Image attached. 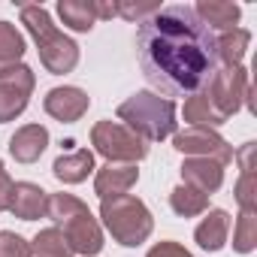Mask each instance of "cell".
<instances>
[{"label": "cell", "instance_id": "8", "mask_svg": "<svg viewBox=\"0 0 257 257\" xmlns=\"http://www.w3.org/2000/svg\"><path fill=\"white\" fill-rule=\"evenodd\" d=\"M173 149L188 155V158H215L221 167H227L230 161H236L233 149L227 146L224 137H218L209 127H185L173 137Z\"/></svg>", "mask_w": 257, "mask_h": 257}, {"label": "cell", "instance_id": "3", "mask_svg": "<svg viewBox=\"0 0 257 257\" xmlns=\"http://www.w3.org/2000/svg\"><path fill=\"white\" fill-rule=\"evenodd\" d=\"M118 118L127 121V131H134L146 143H161L176 134V103L152 91H140L124 100L118 106Z\"/></svg>", "mask_w": 257, "mask_h": 257}, {"label": "cell", "instance_id": "1", "mask_svg": "<svg viewBox=\"0 0 257 257\" xmlns=\"http://www.w3.org/2000/svg\"><path fill=\"white\" fill-rule=\"evenodd\" d=\"M137 52L146 82L170 97H194L218 73L215 34L185 4L146 19L137 31Z\"/></svg>", "mask_w": 257, "mask_h": 257}, {"label": "cell", "instance_id": "25", "mask_svg": "<svg viewBox=\"0 0 257 257\" xmlns=\"http://www.w3.org/2000/svg\"><path fill=\"white\" fill-rule=\"evenodd\" d=\"M236 200H239L242 212H257V179H254V170H242L239 185H236Z\"/></svg>", "mask_w": 257, "mask_h": 257}, {"label": "cell", "instance_id": "13", "mask_svg": "<svg viewBox=\"0 0 257 257\" xmlns=\"http://www.w3.org/2000/svg\"><path fill=\"white\" fill-rule=\"evenodd\" d=\"M10 212L22 221H34V218H46L49 212V194L34 185V182H16L13 194H10Z\"/></svg>", "mask_w": 257, "mask_h": 257}, {"label": "cell", "instance_id": "15", "mask_svg": "<svg viewBox=\"0 0 257 257\" xmlns=\"http://www.w3.org/2000/svg\"><path fill=\"white\" fill-rule=\"evenodd\" d=\"M91 170H94V155H91L88 149H73V152L61 155V158L55 161V167H52L55 179L64 182V185H79V182H85Z\"/></svg>", "mask_w": 257, "mask_h": 257}, {"label": "cell", "instance_id": "14", "mask_svg": "<svg viewBox=\"0 0 257 257\" xmlns=\"http://www.w3.org/2000/svg\"><path fill=\"white\" fill-rule=\"evenodd\" d=\"M49 149V131L43 124H25L13 134L10 140V155L19 164H34L40 161V155Z\"/></svg>", "mask_w": 257, "mask_h": 257}, {"label": "cell", "instance_id": "23", "mask_svg": "<svg viewBox=\"0 0 257 257\" xmlns=\"http://www.w3.org/2000/svg\"><path fill=\"white\" fill-rule=\"evenodd\" d=\"M31 251H34L37 257H70V254H73L70 245H67V239H64V233H61L58 227L40 230L37 239L31 242Z\"/></svg>", "mask_w": 257, "mask_h": 257}, {"label": "cell", "instance_id": "11", "mask_svg": "<svg viewBox=\"0 0 257 257\" xmlns=\"http://www.w3.org/2000/svg\"><path fill=\"white\" fill-rule=\"evenodd\" d=\"M140 179V170L137 164H106L97 170V179H94V191L100 200H112V197H121L127 194Z\"/></svg>", "mask_w": 257, "mask_h": 257}, {"label": "cell", "instance_id": "12", "mask_svg": "<svg viewBox=\"0 0 257 257\" xmlns=\"http://www.w3.org/2000/svg\"><path fill=\"white\" fill-rule=\"evenodd\" d=\"M182 179H185V185H191V188H197L200 194L209 197L224 185V167L215 158H185Z\"/></svg>", "mask_w": 257, "mask_h": 257}, {"label": "cell", "instance_id": "27", "mask_svg": "<svg viewBox=\"0 0 257 257\" xmlns=\"http://www.w3.org/2000/svg\"><path fill=\"white\" fill-rule=\"evenodd\" d=\"M161 10V4H131V0H121L118 4V16H124L127 22H146V19H152L155 13Z\"/></svg>", "mask_w": 257, "mask_h": 257}, {"label": "cell", "instance_id": "9", "mask_svg": "<svg viewBox=\"0 0 257 257\" xmlns=\"http://www.w3.org/2000/svg\"><path fill=\"white\" fill-rule=\"evenodd\" d=\"M34 70L19 64L16 70H10L7 76H0V124H7L13 118H19L28 103H31V91H34Z\"/></svg>", "mask_w": 257, "mask_h": 257}, {"label": "cell", "instance_id": "19", "mask_svg": "<svg viewBox=\"0 0 257 257\" xmlns=\"http://www.w3.org/2000/svg\"><path fill=\"white\" fill-rule=\"evenodd\" d=\"M185 121H188V127H221L227 118L209 103V97L200 91V94H194V97H188L185 100Z\"/></svg>", "mask_w": 257, "mask_h": 257}, {"label": "cell", "instance_id": "7", "mask_svg": "<svg viewBox=\"0 0 257 257\" xmlns=\"http://www.w3.org/2000/svg\"><path fill=\"white\" fill-rule=\"evenodd\" d=\"M248 91H251V85H248L245 67H224V70H218V73L209 79V85L203 88V94L209 97V103H212L224 118H230V115L239 112V106L245 103Z\"/></svg>", "mask_w": 257, "mask_h": 257}, {"label": "cell", "instance_id": "5", "mask_svg": "<svg viewBox=\"0 0 257 257\" xmlns=\"http://www.w3.org/2000/svg\"><path fill=\"white\" fill-rule=\"evenodd\" d=\"M100 218L106 224V230L112 233V239L124 248H137L143 245L152 230H155V218L146 209V203L134 194H121L112 200H103L100 206Z\"/></svg>", "mask_w": 257, "mask_h": 257}, {"label": "cell", "instance_id": "26", "mask_svg": "<svg viewBox=\"0 0 257 257\" xmlns=\"http://www.w3.org/2000/svg\"><path fill=\"white\" fill-rule=\"evenodd\" d=\"M31 242L19 233L0 230V257H31Z\"/></svg>", "mask_w": 257, "mask_h": 257}, {"label": "cell", "instance_id": "30", "mask_svg": "<svg viewBox=\"0 0 257 257\" xmlns=\"http://www.w3.org/2000/svg\"><path fill=\"white\" fill-rule=\"evenodd\" d=\"M94 16L97 19H112V16H118V4L115 0H94Z\"/></svg>", "mask_w": 257, "mask_h": 257}, {"label": "cell", "instance_id": "16", "mask_svg": "<svg viewBox=\"0 0 257 257\" xmlns=\"http://www.w3.org/2000/svg\"><path fill=\"white\" fill-rule=\"evenodd\" d=\"M227 230H230V215L224 209H212L194 230V239L203 251H221L227 242Z\"/></svg>", "mask_w": 257, "mask_h": 257}, {"label": "cell", "instance_id": "28", "mask_svg": "<svg viewBox=\"0 0 257 257\" xmlns=\"http://www.w3.org/2000/svg\"><path fill=\"white\" fill-rule=\"evenodd\" d=\"M146 257H194L191 251H185L179 242H158Z\"/></svg>", "mask_w": 257, "mask_h": 257}, {"label": "cell", "instance_id": "22", "mask_svg": "<svg viewBox=\"0 0 257 257\" xmlns=\"http://www.w3.org/2000/svg\"><path fill=\"white\" fill-rule=\"evenodd\" d=\"M170 206H173L176 215H182V218H194V215H203V212L209 209V197L200 194L197 188H191V185L182 182L179 188H173V194H170Z\"/></svg>", "mask_w": 257, "mask_h": 257}, {"label": "cell", "instance_id": "18", "mask_svg": "<svg viewBox=\"0 0 257 257\" xmlns=\"http://www.w3.org/2000/svg\"><path fill=\"white\" fill-rule=\"evenodd\" d=\"M22 58H25V37L16 31V25L0 22V76L16 70Z\"/></svg>", "mask_w": 257, "mask_h": 257}, {"label": "cell", "instance_id": "21", "mask_svg": "<svg viewBox=\"0 0 257 257\" xmlns=\"http://www.w3.org/2000/svg\"><path fill=\"white\" fill-rule=\"evenodd\" d=\"M58 16L64 19L67 28H73L79 34L91 31L94 22H97V16H94V0H61V4H58Z\"/></svg>", "mask_w": 257, "mask_h": 257}, {"label": "cell", "instance_id": "4", "mask_svg": "<svg viewBox=\"0 0 257 257\" xmlns=\"http://www.w3.org/2000/svg\"><path fill=\"white\" fill-rule=\"evenodd\" d=\"M22 22L31 31L37 49H40V61L52 76H64L79 64V46L52 25V16L43 7H22Z\"/></svg>", "mask_w": 257, "mask_h": 257}, {"label": "cell", "instance_id": "20", "mask_svg": "<svg viewBox=\"0 0 257 257\" xmlns=\"http://www.w3.org/2000/svg\"><path fill=\"white\" fill-rule=\"evenodd\" d=\"M248 43H251V34L242 31V28H233L227 34H221L215 40V49H218V64L224 61L227 67H242V58L248 52Z\"/></svg>", "mask_w": 257, "mask_h": 257}, {"label": "cell", "instance_id": "29", "mask_svg": "<svg viewBox=\"0 0 257 257\" xmlns=\"http://www.w3.org/2000/svg\"><path fill=\"white\" fill-rule=\"evenodd\" d=\"M13 179H10V173H7V167H4V161H0V212H7L10 209V194H13Z\"/></svg>", "mask_w": 257, "mask_h": 257}, {"label": "cell", "instance_id": "2", "mask_svg": "<svg viewBox=\"0 0 257 257\" xmlns=\"http://www.w3.org/2000/svg\"><path fill=\"white\" fill-rule=\"evenodd\" d=\"M46 215L58 224V230L64 233V239H67L73 254L94 257V254L103 251V230H100V224L94 221L91 209L82 200H76L73 194H52Z\"/></svg>", "mask_w": 257, "mask_h": 257}, {"label": "cell", "instance_id": "17", "mask_svg": "<svg viewBox=\"0 0 257 257\" xmlns=\"http://www.w3.org/2000/svg\"><path fill=\"white\" fill-rule=\"evenodd\" d=\"M194 13H197V19L212 31V28H218V31H233L236 28V22H239V7L236 4H227V0H200V4L194 7Z\"/></svg>", "mask_w": 257, "mask_h": 257}, {"label": "cell", "instance_id": "10", "mask_svg": "<svg viewBox=\"0 0 257 257\" xmlns=\"http://www.w3.org/2000/svg\"><path fill=\"white\" fill-rule=\"evenodd\" d=\"M43 106H46V112H49L52 118H58V121H64V124H73V121H79V118L88 112L91 97H88L82 88L64 85V88H52V91L46 94Z\"/></svg>", "mask_w": 257, "mask_h": 257}, {"label": "cell", "instance_id": "6", "mask_svg": "<svg viewBox=\"0 0 257 257\" xmlns=\"http://www.w3.org/2000/svg\"><path fill=\"white\" fill-rule=\"evenodd\" d=\"M91 146L106 158V164H137L149 155L146 140H140L118 121H97L91 131Z\"/></svg>", "mask_w": 257, "mask_h": 257}, {"label": "cell", "instance_id": "24", "mask_svg": "<svg viewBox=\"0 0 257 257\" xmlns=\"http://www.w3.org/2000/svg\"><path fill=\"white\" fill-rule=\"evenodd\" d=\"M257 245V212H239L236 227H233V248L239 254L254 251Z\"/></svg>", "mask_w": 257, "mask_h": 257}]
</instances>
